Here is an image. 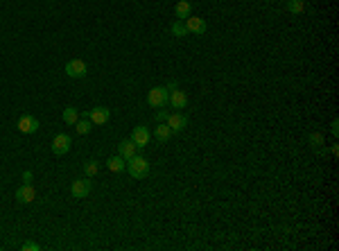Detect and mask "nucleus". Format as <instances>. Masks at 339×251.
I'll return each instance as SVG.
<instances>
[{
  "mask_svg": "<svg viewBox=\"0 0 339 251\" xmlns=\"http://www.w3.org/2000/svg\"><path fill=\"white\" fill-rule=\"evenodd\" d=\"M127 172L133 179H145L149 174V161L143 159V156H131L127 161Z\"/></svg>",
  "mask_w": 339,
  "mask_h": 251,
  "instance_id": "obj_1",
  "label": "nucleus"
},
{
  "mask_svg": "<svg viewBox=\"0 0 339 251\" xmlns=\"http://www.w3.org/2000/svg\"><path fill=\"white\" fill-rule=\"evenodd\" d=\"M168 97H170L168 86H154V88H149V93H147V104L154 109H161V107L168 104Z\"/></svg>",
  "mask_w": 339,
  "mask_h": 251,
  "instance_id": "obj_2",
  "label": "nucleus"
},
{
  "mask_svg": "<svg viewBox=\"0 0 339 251\" xmlns=\"http://www.w3.org/2000/svg\"><path fill=\"white\" fill-rule=\"evenodd\" d=\"M90 190H93L90 176H86V179H77V181H73V186H70V193H73L75 199H84V197H88Z\"/></svg>",
  "mask_w": 339,
  "mask_h": 251,
  "instance_id": "obj_3",
  "label": "nucleus"
},
{
  "mask_svg": "<svg viewBox=\"0 0 339 251\" xmlns=\"http://www.w3.org/2000/svg\"><path fill=\"white\" fill-rule=\"evenodd\" d=\"M86 73H88V68H86V64L82 59H70L66 64V75L73 77V80H84Z\"/></svg>",
  "mask_w": 339,
  "mask_h": 251,
  "instance_id": "obj_4",
  "label": "nucleus"
},
{
  "mask_svg": "<svg viewBox=\"0 0 339 251\" xmlns=\"http://www.w3.org/2000/svg\"><path fill=\"white\" fill-rule=\"evenodd\" d=\"M73 147V140H70L68 134H57L52 138V154L54 156H64L68 154V150Z\"/></svg>",
  "mask_w": 339,
  "mask_h": 251,
  "instance_id": "obj_5",
  "label": "nucleus"
},
{
  "mask_svg": "<svg viewBox=\"0 0 339 251\" xmlns=\"http://www.w3.org/2000/svg\"><path fill=\"white\" fill-rule=\"evenodd\" d=\"M183 25H186L188 34H197V37L206 34V27H208L202 16H188L186 21H183Z\"/></svg>",
  "mask_w": 339,
  "mask_h": 251,
  "instance_id": "obj_6",
  "label": "nucleus"
},
{
  "mask_svg": "<svg viewBox=\"0 0 339 251\" xmlns=\"http://www.w3.org/2000/svg\"><path fill=\"white\" fill-rule=\"evenodd\" d=\"M39 127H41L39 120L34 116H30V113H25V116L18 118V131H21V134H37Z\"/></svg>",
  "mask_w": 339,
  "mask_h": 251,
  "instance_id": "obj_7",
  "label": "nucleus"
},
{
  "mask_svg": "<svg viewBox=\"0 0 339 251\" xmlns=\"http://www.w3.org/2000/svg\"><path fill=\"white\" fill-rule=\"evenodd\" d=\"M168 104L172 109H186L188 107V95H186V91H181L179 86H176V88H172V91H170V97H168Z\"/></svg>",
  "mask_w": 339,
  "mask_h": 251,
  "instance_id": "obj_8",
  "label": "nucleus"
},
{
  "mask_svg": "<svg viewBox=\"0 0 339 251\" xmlns=\"http://www.w3.org/2000/svg\"><path fill=\"white\" fill-rule=\"evenodd\" d=\"M37 199V190L32 188V183H23V186H18L16 190V202L18 204H30Z\"/></svg>",
  "mask_w": 339,
  "mask_h": 251,
  "instance_id": "obj_9",
  "label": "nucleus"
},
{
  "mask_svg": "<svg viewBox=\"0 0 339 251\" xmlns=\"http://www.w3.org/2000/svg\"><path fill=\"white\" fill-rule=\"evenodd\" d=\"M109 118H111V111L106 107H95L88 111V120L93 125H106L109 123Z\"/></svg>",
  "mask_w": 339,
  "mask_h": 251,
  "instance_id": "obj_10",
  "label": "nucleus"
},
{
  "mask_svg": "<svg viewBox=\"0 0 339 251\" xmlns=\"http://www.w3.org/2000/svg\"><path fill=\"white\" fill-rule=\"evenodd\" d=\"M165 125L172 129V134H174V131H183V129L188 127V118L183 116V113H170V118L165 120Z\"/></svg>",
  "mask_w": 339,
  "mask_h": 251,
  "instance_id": "obj_11",
  "label": "nucleus"
},
{
  "mask_svg": "<svg viewBox=\"0 0 339 251\" xmlns=\"http://www.w3.org/2000/svg\"><path fill=\"white\" fill-rule=\"evenodd\" d=\"M131 140L136 143V147H145V145H149V140H152V134L147 131V127H136L131 131Z\"/></svg>",
  "mask_w": 339,
  "mask_h": 251,
  "instance_id": "obj_12",
  "label": "nucleus"
},
{
  "mask_svg": "<svg viewBox=\"0 0 339 251\" xmlns=\"http://www.w3.org/2000/svg\"><path fill=\"white\" fill-rule=\"evenodd\" d=\"M136 150H138V147H136V143H133L131 138H129V140H122V143L118 145V154H120L125 161H129L131 156H136Z\"/></svg>",
  "mask_w": 339,
  "mask_h": 251,
  "instance_id": "obj_13",
  "label": "nucleus"
},
{
  "mask_svg": "<svg viewBox=\"0 0 339 251\" xmlns=\"http://www.w3.org/2000/svg\"><path fill=\"white\" fill-rule=\"evenodd\" d=\"M190 11H192V5L190 2H188V0H179V2H176V7H174V14H176V18H183V21H186L188 16H190Z\"/></svg>",
  "mask_w": 339,
  "mask_h": 251,
  "instance_id": "obj_14",
  "label": "nucleus"
},
{
  "mask_svg": "<svg viewBox=\"0 0 339 251\" xmlns=\"http://www.w3.org/2000/svg\"><path fill=\"white\" fill-rule=\"evenodd\" d=\"M106 166H109V170H111V172H116V174H118V172H125V170H127V161L118 154V156H111Z\"/></svg>",
  "mask_w": 339,
  "mask_h": 251,
  "instance_id": "obj_15",
  "label": "nucleus"
},
{
  "mask_svg": "<svg viewBox=\"0 0 339 251\" xmlns=\"http://www.w3.org/2000/svg\"><path fill=\"white\" fill-rule=\"evenodd\" d=\"M154 136H156V140H159V143H168V140L172 138V129H170L165 123H159V127H156Z\"/></svg>",
  "mask_w": 339,
  "mask_h": 251,
  "instance_id": "obj_16",
  "label": "nucleus"
},
{
  "mask_svg": "<svg viewBox=\"0 0 339 251\" xmlns=\"http://www.w3.org/2000/svg\"><path fill=\"white\" fill-rule=\"evenodd\" d=\"M90 125H93V123H90V120H88V111H86L84 116H82L80 120H77V125H75V129H77V134H80V136H86V134H88V131H90Z\"/></svg>",
  "mask_w": 339,
  "mask_h": 251,
  "instance_id": "obj_17",
  "label": "nucleus"
},
{
  "mask_svg": "<svg viewBox=\"0 0 339 251\" xmlns=\"http://www.w3.org/2000/svg\"><path fill=\"white\" fill-rule=\"evenodd\" d=\"M77 120H80V111L75 107H66L64 109V123L70 125V127H75L77 125Z\"/></svg>",
  "mask_w": 339,
  "mask_h": 251,
  "instance_id": "obj_18",
  "label": "nucleus"
},
{
  "mask_svg": "<svg viewBox=\"0 0 339 251\" xmlns=\"http://www.w3.org/2000/svg\"><path fill=\"white\" fill-rule=\"evenodd\" d=\"M290 14H303L305 11V0H287Z\"/></svg>",
  "mask_w": 339,
  "mask_h": 251,
  "instance_id": "obj_19",
  "label": "nucleus"
},
{
  "mask_svg": "<svg viewBox=\"0 0 339 251\" xmlns=\"http://www.w3.org/2000/svg\"><path fill=\"white\" fill-rule=\"evenodd\" d=\"M170 32L174 34V37H179V39H183V37H188V30H186V25L181 21H174L172 25H170Z\"/></svg>",
  "mask_w": 339,
  "mask_h": 251,
  "instance_id": "obj_20",
  "label": "nucleus"
},
{
  "mask_svg": "<svg viewBox=\"0 0 339 251\" xmlns=\"http://www.w3.org/2000/svg\"><path fill=\"white\" fill-rule=\"evenodd\" d=\"M97 172H100V163H97V161H93V159L86 161V163H84V174L93 179V176H95Z\"/></svg>",
  "mask_w": 339,
  "mask_h": 251,
  "instance_id": "obj_21",
  "label": "nucleus"
},
{
  "mask_svg": "<svg viewBox=\"0 0 339 251\" xmlns=\"http://www.w3.org/2000/svg\"><path fill=\"white\" fill-rule=\"evenodd\" d=\"M168 118H170V111H168V109H163V107H161L159 111H156V120H159V123H165Z\"/></svg>",
  "mask_w": 339,
  "mask_h": 251,
  "instance_id": "obj_22",
  "label": "nucleus"
},
{
  "mask_svg": "<svg viewBox=\"0 0 339 251\" xmlns=\"http://www.w3.org/2000/svg\"><path fill=\"white\" fill-rule=\"evenodd\" d=\"M21 249H23V251H39V249H41V247H39L37 242H25V245L21 247Z\"/></svg>",
  "mask_w": 339,
  "mask_h": 251,
  "instance_id": "obj_23",
  "label": "nucleus"
},
{
  "mask_svg": "<svg viewBox=\"0 0 339 251\" xmlns=\"http://www.w3.org/2000/svg\"><path fill=\"white\" fill-rule=\"evenodd\" d=\"M32 179H34V174H32L30 170L23 172V183H32Z\"/></svg>",
  "mask_w": 339,
  "mask_h": 251,
  "instance_id": "obj_24",
  "label": "nucleus"
},
{
  "mask_svg": "<svg viewBox=\"0 0 339 251\" xmlns=\"http://www.w3.org/2000/svg\"><path fill=\"white\" fill-rule=\"evenodd\" d=\"M337 127H339V123H337V120H335V123H333V134H335V136L339 134V129H337Z\"/></svg>",
  "mask_w": 339,
  "mask_h": 251,
  "instance_id": "obj_25",
  "label": "nucleus"
}]
</instances>
